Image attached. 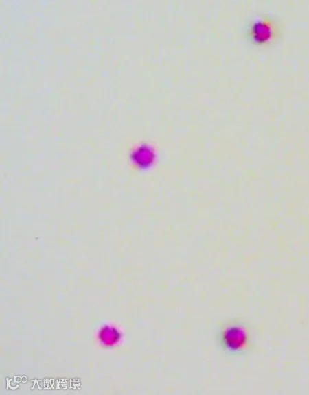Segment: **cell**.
Listing matches in <instances>:
<instances>
[{
    "instance_id": "cell-1",
    "label": "cell",
    "mask_w": 309,
    "mask_h": 395,
    "mask_svg": "<svg viewBox=\"0 0 309 395\" xmlns=\"http://www.w3.org/2000/svg\"><path fill=\"white\" fill-rule=\"evenodd\" d=\"M221 344L227 352L233 355L246 352L251 345V335L247 324L242 322H232L222 328Z\"/></svg>"
},
{
    "instance_id": "cell-2",
    "label": "cell",
    "mask_w": 309,
    "mask_h": 395,
    "mask_svg": "<svg viewBox=\"0 0 309 395\" xmlns=\"http://www.w3.org/2000/svg\"><path fill=\"white\" fill-rule=\"evenodd\" d=\"M280 27L278 21L270 17L257 18L249 27L251 39L260 43L273 40L278 36Z\"/></svg>"
}]
</instances>
